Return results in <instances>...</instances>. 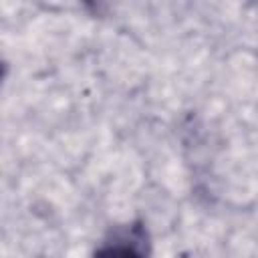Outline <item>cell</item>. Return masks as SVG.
<instances>
[{
    "instance_id": "6da1fadb",
    "label": "cell",
    "mask_w": 258,
    "mask_h": 258,
    "mask_svg": "<svg viewBox=\"0 0 258 258\" xmlns=\"http://www.w3.org/2000/svg\"><path fill=\"white\" fill-rule=\"evenodd\" d=\"M95 258H143L133 246L125 244H107L95 252Z\"/></svg>"
}]
</instances>
